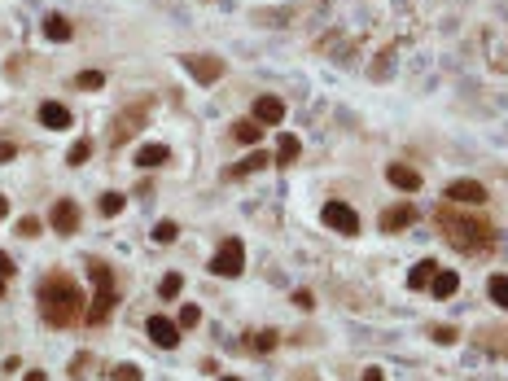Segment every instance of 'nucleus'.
<instances>
[{"label":"nucleus","mask_w":508,"mask_h":381,"mask_svg":"<svg viewBox=\"0 0 508 381\" xmlns=\"http://www.w3.org/2000/svg\"><path fill=\"white\" fill-rule=\"evenodd\" d=\"M88 307H84V289L70 281L66 272H53L40 281V316L53 324V328H70Z\"/></svg>","instance_id":"f257e3e1"},{"label":"nucleus","mask_w":508,"mask_h":381,"mask_svg":"<svg viewBox=\"0 0 508 381\" xmlns=\"http://www.w3.org/2000/svg\"><path fill=\"white\" fill-rule=\"evenodd\" d=\"M438 228H443L447 245H455L460 254H487V250L495 245V228H491L487 219L465 215V211H455V206H443V211H438Z\"/></svg>","instance_id":"f03ea898"},{"label":"nucleus","mask_w":508,"mask_h":381,"mask_svg":"<svg viewBox=\"0 0 508 381\" xmlns=\"http://www.w3.org/2000/svg\"><path fill=\"white\" fill-rule=\"evenodd\" d=\"M88 276H92V285H96V294H92V307L84 311V320L88 324H101L110 311H114V302H118V289H114V272L101 263V259H92L88 263Z\"/></svg>","instance_id":"7ed1b4c3"},{"label":"nucleus","mask_w":508,"mask_h":381,"mask_svg":"<svg viewBox=\"0 0 508 381\" xmlns=\"http://www.w3.org/2000/svg\"><path fill=\"white\" fill-rule=\"evenodd\" d=\"M149 110H154V101H149V96L132 101V106H123V110L114 114V123H110V149H118V145L132 140L140 127L149 123Z\"/></svg>","instance_id":"20e7f679"},{"label":"nucleus","mask_w":508,"mask_h":381,"mask_svg":"<svg viewBox=\"0 0 508 381\" xmlns=\"http://www.w3.org/2000/svg\"><path fill=\"white\" fill-rule=\"evenodd\" d=\"M241 267H245V245H241L237 237H228V241L215 250L211 272H215V276H241Z\"/></svg>","instance_id":"39448f33"},{"label":"nucleus","mask_w":508,"mask_h":381,"mask_svg":"<svg viewBox=\"0 0 508 381\" xmlns=\"http://www.w3.org/2000/svg\"><path fill=\"white\" fill-rule=\"evenodd\" d=\"M324 228H333L342 237H355L360 233V215H355L346 201H324Z\"/></svg>","instance_id":"423d86ee"},{"label":"nucleus","mask_w":508,"mask_h":381,"mask_svg":"<svg viewBox=\"0 0 508 381\" xmlns=\"http://www.w3.org/2000/svg\"><path fill=\"white\" fill-rule=\"evenodd\" d=\"M145 333H149V342H154V346H162V350H175V346H180V324H175V320H167V316H149Z\"/></svg>","instance_id":"0eeeda50"},{"label":"nucleus","mask_w":508,"mask_h":381,"mask_svg":"<svg viewBox=\"0 0 508 381\" xmlns=\"http://www.w3.org/2000/svg\"><path fill=\"white\" fill-rule=\"evenodd\" d=\"M447 201H451V206H482V201H487V189H482L477 180H451L447 184Z\"/></svg>","instance_id":"6e6552de"},{"label":"nucleus","mask_w":508,"mask_h":381,"mask_svg":"<svg viewBox=\"0 0 508 381\" xmlns=\"http://www.w3.org/2000/svg\"><path fill=\"white\" fill-rule=\"evenodd\" d=\"M53 233H62V237H70V233H79V206H74L70 197H57V206H53Z\"/></svg>","instance_id":"1a4fd4ad"},{"label":"nucleus","mask_w":508,"mask_h":381,"mask_svg":"<svg viewBox=\"0 0 508 381\" xmlns=\"http://www.w3.org/2000/svg\"><path fill=\"white\" fill-rule=\"evenodd\" d=\"M285 118V101L281 96H254V123L259 127H272V123H281Z\"/></svg>","instance_id":"9d476101"},{"label":"nucleus","mask_w":508,"mask_h":381,"mask_svg":"<svg viewBox=\"0 0 508 381\" xmlns=\"http://www.w3.org/2000/svg\"><path fill=\"white\" fill-rule=\"evenodd\" d=\"M184 62H189V70L197 74V84H215L219 74H223V62H219V57H211V53H189Z\"/></svg>","instance_id":"9b49d317"},{"label":"nucleus","mask_w":508,"mask_h":381,"mask_svg":"<svg viewBox=\"0 0 508 381\" xmlns=\"http://www.w3.org/2000/svg\"><path fill=\"white\" fill-rule=\"evenodd\" d=\"M386 180L399 184V189H408V193H416V189H421V171L403 167V162H390V167H386Z\"/></svg>","instance_id":"f8f14e48"},{"label":"nucleus","mask_w":508,"mask_h":381,"mask_svg":"<svg viewBox=\"0 0 508 381\" xmlns=\"http://www.w3.org/2000/svg\"><path fill=\"white\" fill-rule=\"evenodd\" d=\"M40 123L53 127V132H62V127H70V110L62 106V101H44V106H40Z\"/></svg>","instance_id":"ddd939ff"},{"label":"nucleus","mask_w":508,"mask_h":381,"mask_svg":"<svg viewBox=\"0 0 508 381\" xmlns=\"http://www.w3.org/2000/svg\"><path fill=\"white\" fill-rule=\"evenodd\" d=\"M412 219H416L412 206H390V211H381V228H386V233H403Z\"/></svg>","instance_id":"4468645a"},{"label":"nucleus","mask_w":508,"mask_h":381,"mask_svg":"<svg viewBox=\"0 0 508 381\" xmlns=\"http://www.w3.org/2000/svg\"><path fill=\"white\" fill-rule=\"evenodd\" d=\"M167 158H171L167 145H140V149H136V167H145V171H149V167H162Z\"/></svg>","instance_id":"2eb2a0df"},{"label":"nucleus","mask_w":508,"mask_h":381,"mask_svg":"<svg viewBox=\"0 0 508 381\" xmlns=\"http://www.w3.org/2000/svg\"><path fill=\"white\" fill-rule=\"evenodd\" d=\"M44 35L53 40V44H66V40L74 35V22H70V18H57V13H53V18H44Z\"/></svg>","instance_id":"dca6fc26"},{"label":"nucleus","mask_w":508,"mask_h":381,"mask_svg":"<svg viewBox=\"0 0 508 381\" xmlns=\"http://www.w3.org/2000/svg\"><path fill=\"white\" fill-rule=\"evenodd\" d=\"M429 289H434V298H451L455 289H460V276H455V272H434Z\"/></svg>","instance_id":"f3484780"},{"label":"nucleus","mask_w":508,"mask_h":381,"mask_svg":"<svg viewBox=\"0 0 508 381\" xmlns=\"http://www.w3.org/2000/svg\"><path fill=\"white\" fill-rule=\"evenodd\" d=\"M298 154H302V140H298V136H289V132H285L281 140H276V162H285V167H289Z\"/></svg>","instance_id":"a211bd4d"},{"label":"nucleus","mask_w":508,"mask_h":381,"mask_svg":"<svg viewBox=\"0 0 508 381\" xmlns=\"http://www.w3.org/2000/svg\"><path fill=\"white\" fill-rule=\"evenodd\" d=\"M434 272H438V267H434V259H421V263L408 272V285H412V289H425L429 281H434Z\"/></svg>","instance_id":"6ab92c4d"},{"label":"nucleus","mask_w":508,"mask_h":381,"mask_svg":"<svg viewBox=\"0 0 508 381\" xmlns=\"http://www.w3.org/2000/svg\"><path fill=\"white\" fill-rule=\"evenodd\" d=\"M263 167H267V154H263V149H254V154H250L245 162H237L228 175H233V180H241V175H254V171H263Z\"/></svg>","instance_id":"aec40b11"},{"label":"nucleus","mask_w":508,"mask_h":381,"mask_svg":"<svg viewBox=\"0 0 508 381\" xmlns=\"http://www.w3.org/2000/svg\"><path fill=\"white\" fill-rule=\"evenodd\" d=\"M259 136H263V127L254 123V118H245V123H233V140H241V145H259Z\"/></svg>","instance_id":"412c9836"},{"label":"nucleus","mask_w":508,"mask_h":381,"mask_svg":"<svg viewBox=\"0 0 508 381\" xmlns=\"http://www.w3.org/2000/svg\"><path fill=\"white\" fill-rule=\"evenodd\" d=\"M487 289H491V302H495V307H504V311H508V276H499V272H495Z\"/></svg>","instance_id":"4be33fe9"},{"label":"nucleus","mask_w":508,"mask_h":381,"mask_svg":"<svg viewBox=\"0 0 508 381\" xmlns=\"http://www.w3.org/2000/svg\"><path fill=\"white\" fill-rule=\"evenodd\" d=\"M74 88L96 92V88H106V74H101V70H84V74H74Z\"/></svg>","instance_id":"5701e85b"},{"label":"nucleus","mask_w":508,"mask_h":381,"mask_svg":"<svg viewBox=\"0 0 508 381\" xmlns=\"http://www.w3.org/2000/svg\"><path fill=\"white\" fill-rule=\"evenodd\" d=\"M175 237H180V223H175V219H162V223L154 228V241H162V245H171Z\"/></svg>","instance_id":"b1692460"},{"label":"nucleus","mask_w":508,"mask_h":381,"mask_svg":"<svg viewBox=\"0 0 508 381\" xmlns=\"http://www.w3.org/2000/svg\"><path fill=\"white\" fill-rule=\"evenodd\" d=\"M88 154H92V145H88V140H74V145H70V154H66V162H70V167H84Z\"/></svg>","instance_id":"393cba45"},{"label":"nucleus","mask_w":508,"mask_h":381,"mask_svg":"<svg viewBox=\"0 0 508 381\" xmlns=\"http://www.w3.org/2000/svg\"><path fill=\"white\" fill-rule=\"evenodd\" d=\"M180 289H184V281H180V272H167V276H162V285H158V294H162V298H175V294H180Z\"/></svg>","instance_id":"a878e982"},{"label":"nucleus","mask_w":508,"mask_h":381,"mask_svg":"<svg viewBox=\"0 0 508 381\" xmlns=\"http://www.w3.org/2000/svg\"><path fill=\"white\" fill-rule=\"evenodd\" d=\"M127 206V197L123 193H106V197H101V215H118Z\"/></svg>","instance_id":"bb28decb"},{"label":"nucleus","mask_w":508,"mask_h":381,"mask_svg":"<svg viewBox=\"0 0 508 381\" xmlns=\"http://www.w3.org/2000/svg\"><path fill=\"white\" fill-rule=\"evenodd\" d=\"M110 377H114V381H140V368H136V364H114Z\"/></svg>","instance_id":"cd10ccee"},{"label":"nucleus","mask_w":508,"mask_h":381,"mask_svg":"<svg viewBox=\"0 0 508 381\" xmlns=\"http://www.w3.org/2000/svg\"><path fill=\"white\" fill-rule=\"evenodd\" d=\"M429 338H434L438 346H451V342H455V328H451V324H434V328H429Z\"/></svg>","instance_id":"c85d7f7f"},{"label":"nucleus","mask_w":508,"mask_h":381,"mask_svg":"<svg viewBox=\"0 0 508 381\" xmlns=\"http://www.w3.org/2000/svg\"><path fill=\"white\" fill-rule=\"evenodd\" d=\"M197 320H201V311L193 307V302H184V307H180V320H175V324H180V328H193Z\"/></svg>","instance_id":"c756f323"},{"label":"nucleus","mask_w":508,"mask_h":381,"mask_svg":"<svg viewBox=\"0 0 508 381\" xmlns=\"http://www.w3.org/2000/svg\"><path fill=\"white\" fill-rule=\"evenodd\" d=\"M250 346L267 355V350H276V333H259V338H250Z\"/></svg>","instance_id":"7c9ffc66"},{"label":"nucleus","mask_w":508,"mask_h":381,"mask_svg":"<svg viewBox=\"0 0 508 381\" xmlns=\"http://www.w3.org/2000/svg\"><path fill=\"white\" fill-rule=\"evenodd\" d=\"M18 233H22V237H40V219H35V215H27V219L18 223Z\"/></svg>","instance_id":"2f4dec72"},{"label":"nucleus","mask_w":508,"mask_h":381,"mask_svg":"<svg viewBox=\"0 0 508 381\" xmlns=\"http://www.w3.org/2000/svg\"><path fill=\"white\" fill-rule=\"evenodd\" d=\"M294 302H298L302 311H311V307H316V298H311V289H298V294H294Z\"/></svg>","instance_id":"473e14b6"},{"label":"nucleus","mask_w":508,"mask_h":381,"mask_svg":"<svg viewBox=\"0 0 508 381\" xmlns=\"http://www.w3.org/2000/svg\"><path fill=\"white\" fill-rule=\"evenodd\" d=\"M18 158V149H13V140H0V162H13Z\"/></svg>","instance_id":"72a5a7b5"},{"label":"nucleus","mask_w":508,"mask_h":381,"mask_svg":"<svg viewBox=\"0 0 508 381\" xmlns=\"http://www.w3.org/2000/svg\"><path fill=\"white\" fill-rule=\"evenodd\" d=\"M9 276H13V263H9V254L0 250V281H9Z\"/></svg>","instance_id":"f704fd0d"},{"label":"nucleus","mask_w":508,"mask_h":381,"mask_svg":"<svg viewBox=\"0 0 508 381\" xmlns=\"http://www.w3.org/2000/svg\"><path fill=\"white\" fill-rule=\"evenodd\" d=\"M84 368H88V355H74V364H70V372H74V377H84Z\"/></svg>","instance_id":"c9c22d12"},{"label":"nucleus","mask_w":508,"mask_h":381,"mask_svg":"<svg viewBox=\"0 0 508 381\" xmlns=\"http://www.w3.org/2000/svg\"><path fill=\"white\" fill-rule=\"evenodd\" d=\"M364 381H386V372H381V368H368V372H364Z\"/></svg>","instance_id":"e433bc0d"},{"label":"nucleus","mask_w":508,"mask_h":381,"mask_svg":"<svg viewBox=\"0 0 508 381\" xmlns=\"http://www.w3.org/2000/svg\"><path fill=\"white\" fill-rule=\"evenodd\" d=\"M5 211H9V197H5V193H0V215H5Z\"/></svg>","instance_id":"4c0bfd02"},{"label":"nucleus","mask_w":508,"mask_h":381,"mask_svg":"<svg viewBox=\"0 0 508 381\" xmlns=\"http://www.w3.org/2000/svg\"><path fill=\"white\" fill-rule=\"evenodd\" d=\"M27 381H44V372H27Z\"/></svg>","instance_id":"58836bf2"},{"label":"nucleus","mask_w":508,"mask_h":381,"mask_svg":"<svg viewBox=\"0 0 508 381\" xmlns=\"http://www.w3.org/2000/svg\"><path fill=\"white\" fill-rule=\"evenodd\" d=\"M219 381H241V377H219Z\"/></svg>","instance_id":"ea45409f"},{"label":"nucleus","mask_w":508,"mask_h":381,"mask_svg":"<svg viewBox=\"0 0 508 381\" xmlns=\"http://www.w3.org/2000/svg\"><path fill=\"white\" fill-rule=\"evenodd\" d=\"M0 298H5V281H0Z\"/></svg>","instance_id":"a19ab883"}]
</instances>
